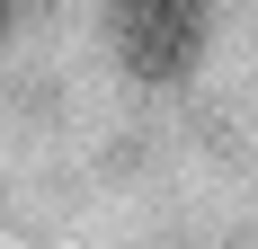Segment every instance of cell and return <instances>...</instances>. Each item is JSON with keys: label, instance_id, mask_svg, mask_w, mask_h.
I'll return each instance as SVG.
<instances>
[{"label": "cell", "instance_id": "obj_1", "mask_svg": "<svg viewBox=\"0 0 258 249\" xmlns=\"http://www.w3.org/2000/svg\"><path fill=\"white\" fill-rule=\"evenodd\" d=\"M116 53L134 80H187L205 63V0H116Z\"/></svg>", "mask_w": 258, "mask_h": 249}, {"label": "cell", "instance_id": "obj_2", "mask_svg": "<svg viewBox=\"0 0 258 249\" xmlns=\"http://www.w3.org/2000/svg\"><path fill=\"white\" fill-rule=\"evenodd\" d=\"M9 18H18V0H0V36H9Z\"/></svg>", "mask_w": 258, "mask_h": 249}]
</instances>
